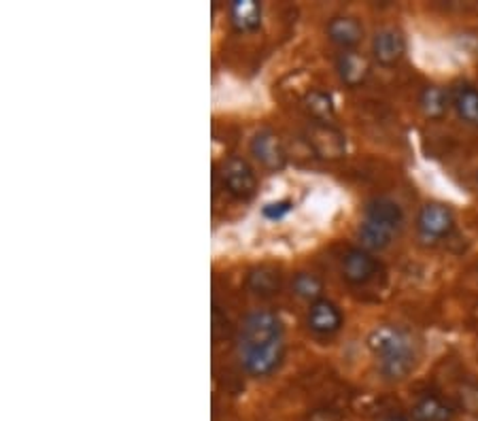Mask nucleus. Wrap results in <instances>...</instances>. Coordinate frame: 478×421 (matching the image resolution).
Listing matches in <instances>:
<instances>
[{"label":"nucleus","mask_w":478,"mask_h":421,"mask_svg":"<svg viewBox=\"0 0 478 421\" xmlns=\"http://www.w3.org/2000/svg\"><path fill=\"white\" fill-rule=\"evenodd\" d=\"M368 344L379 360L382 376L400 381L412 373L417 364V351H414V343L408 332L393 328V325H382L370 334Z\"/></svg>","instance_id":"obj_1"},{"label":"nucleus","mask_w":478,"mask_h":421,"mask_svg":"<svg viewBox=\"0 0 478 421\" xmlns=\"http://www.w3.org/2000/svg\"><path fill=\"white\" fill-rule=\"evenodd\" d=\"M404 223V213L400 204L389 200V198H376L368 204L366 220L360 228L361 245L370 252H382L398 234V230Z\"/></svg>","instance_id":"obj_2"},{"label":"nucleus","mask_w":478,"mask_h":421,"mask_svg":"<svg viewBox=\"0 0 478 421\" xmlns=\"http://www.w3.org/2000/svg\"><path fill=\"white\" fill-rule=\"evenodd\" d=\"M279 341H283V328H280L277 315L266 311H258L245 319L240 344H261Z\"/></svg>","instance_id":"obj_3"},{"label":"nucleus","mask_w":478,"mask_h":421,"mask_svg":"<svg viewBox=\"0 0 478 421\" xmlns=\"http://www.w3.org/2000/svg\"><path fill=\"white\" fill-rule=\"evenodd\" d=\"M240 357L245 368L251 375H268L279 366L283 357V341L261 343V344H240Z\"/></svg>","instance_id":"obj_4"},{"label":"nucleus","mask_w":478,"mask_h":421,"mask_svg":"<svg viewBox=\"0 0 478 421\" xmlns=\"http://www.w3.org/2000/svg\"><path fill=\"white\" fill-rule=\"evenodd\" d=\"M453 226H455V217H453L451 209L438 202L425 204L417 217V228L425 241L444 239L451 234Z\"/></svg>","instance_id":"obj_5"},{"label":"nucleus","mask_w":478,"mask_h":421,"mask_svg":"<svg viewBox=\"0 0 478 421\" xmlns=\"http://www.w3.org/2000/svg\"><path fill=\"white\" fill-rule=\"evenodd\" d=\"M221 183L229 194L247 198L251 196L255 188H258V181H255V175L245 159L240 158H229L228 162H223L221 166Z\"/></svg>","instance_id":"obj_6"},{"label":"nucleus","mask_w":478,"mask_h":421,"mask_svg":"<svg viewBox=\"0 0 478 421\" xmlns=\"http://www.w3.org/2000/svg\"><path fill=\"white\" fill-rule=\"evenodd\" d=\"M376 272V260L366 249H351L342 258V274L351 283L361 285L368 283Z\"/></svg>","instance_id":"obj_7"},{"label":"nucleus","mask_w":478,"mask_h":421,"mask_svg":"<svg viewBox=\"0 0 478 421\" xmlns=\"http://www.w3.org/2000/svg\"><path fill=\"white\" fill-rule=\"evenodd\" d=\"M404 49H406L404 36L393 28L379 30L372 38V54L376 60L385 64V67H392V64L400 62V57L404 56Z\"/></svg>","instance_id":"obj_8"},{"label":"nucleus","mask_w":478,"mask_h":421,"mask_svg":"<svg viewBox=\"0 0 478 421\" xmlns=\"http://www.w3.org/2000/svg\"><path fill=\"white\" fill-rule=\"evenodd\" d=\"M451 105L459 119L468 126H478V87L472 83H457L451 89Z\"/></svg>","instance_id":"obj_9"},{"label":"nucleus","mask_w":478,"mask_h":421,"mask_svg":"<svg viewBox=\"0 0 478 421\" xmlns=\"http://www.w3.org/2000/svg\"><path fill=\"white\" fill-rule=\"evenodd\" d=\"M296 210L298 207L296 202H293V198L280 191V194L266 198V200L259 204L258 215H259V221L266 223V226H280V223L290 221Z\"/></svg>","instance_id":"obj_10"},{"label":"nucleus","mask_w":478,"mask_h":421,"mask_svg":"<svg viewBox=\"0 0 478 421\" xmlns=\"http://www.w3.org/2000/svg\"><path fill=\"white\" fill-rule=\"evenodd\" d=\"M341 323H342L341 311H338L331 303H328V300H317V303L310 306L309 325L312 332H317V334H331V332L341 328Z\"/></svg>","instance_id":"obj_11"},{"label":"nucleus","mask_w":478,"mask_h":421,"mask_svg":"<svg viewBox=\"0 0 478 421\" xmlns=\"http://www.w3.org/2000/svg\"><path fill=\"white\" fill-rule=\"evenodd\" d=\"M328 35L341 47H353L361 41L363 28L353 17H334L328 26Z\"/></svg>","instance_id":"obj_12"},{"label":"nucleus","mask_w":478,"mask_h":421,"mask_svg":"<svg viewBox=\"0 0 478 421\" xmlns=\"http://www.w3.org/2000/svg\"><path fill=\"white\" fill-rule=\"evenodd\" d=\"M251 151L261 164L270 166V169H277V166L283 164V159H285L279 139L274 137V134H268V132H261L253 139Z\"/></svg>","instance_id":"obj_13"},{"label":"nucleus","mask_w":478,"mask_h":421,"mask_svg":"<svg viewBox=\"0 0 478 421\" xmlns=\"http://www.w3.org/2000/svg\"><path fill=\"white\" fill-rule=\"evenodd\" d=\"M453 411L444 400L438 395H423L417 405L412 406L414 421H451Z\"/></svg>","instance_id":"obj_14"},{"label":"nucleus","mask_w":478,"mask_h":421,"mask_svg":"<svg viewBox=\"0 0 478 421\" xmlns=\"http://www.w3.org/2000/svg\"><path fill=\"white\" fill-rule=\"evenodd\" d=\"M338 73H341L342 81L349 83V86H357L366 79L368 75V62L363 60L360 54L355 51H347L338 57Z\"/></svg>","instance_id":"obj_15"},{"label":"nucleus","mask_w":478,"mask_h":421,"mask_svg":"<svg viewBox=\"0 0 478 421\" xmlns=\"http://www.w3.org/2000/svg\"><path fill=\"white\" fill-rule=\"evenodd\" d=\"M449 100L451 96H446L444 89L438 86H427L419 96V105L430 119L444 118L446 108H449Z\"/></svg>","instance_id":"obj_16"},{"label":"nucleus","mask_w":478,"mask_h":421,"mask_svg":"<svg viewBox=\"0 0 478 421\" xmlns=\"http://www.w3.org/2000/svg\"><path fill=\"white\" fill-rule=\"evenodd\" d=\"M232 17L239 28L249 30L259 24V6L253 0H239L232 6Z\"/></svg>","instance_id":"obj_17"},{"label":"nucleus","mask_w":478,"mask_h":421,"mask_svg":"<svg viewBox=\"0 0 478 421\" xmlns=\"http://www.w3.org/2000/svg\"><path fill=\"white\" fill-rule=\"evenodd\" d=\"M293 292H296L300 298H317L319 293H321V281L312 277V274L302 272L293 279Z\"/></svg>","instance_id":"obj_18"},{"label":"nucleus","mask_w":478,"mask_h":421,"mask_svg":"<svg viewBox=\"0 0 478 421\" xmlns=\"http://www.w3.org/2000/svg\"><path fill=\"white\" fill-rule=\"evenodd\" d=\"M306 105H309V111L315 115V118H330L331 115V100L321 92H312L309 98H306Z\"/></svg>","instance_id":"obj_19"},{"label":"nucleus","mask_w":478,"mask_h":421,"mask_svg":"<svg viewBox=\"0 0 478 421\" xmlns=\"http://www.w3.org/2000/svg\"><path fill=\"white\" fill-rule=\"evenodd\" d=\"M385 421H404V419H402V417H389V419H385Z\"/></svg>","instance_id":"obj_20"}]
</instances>
